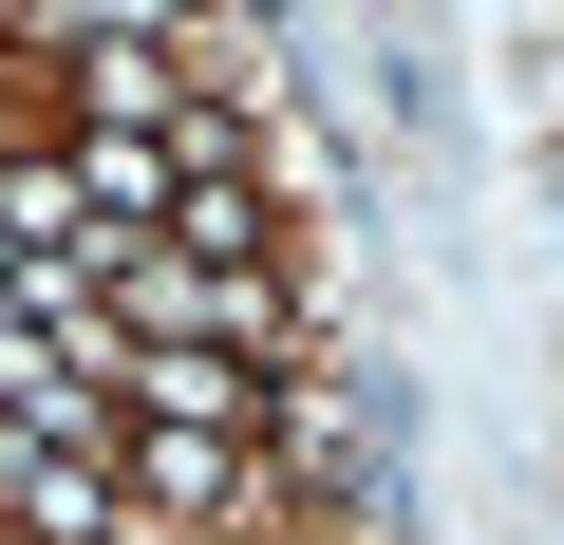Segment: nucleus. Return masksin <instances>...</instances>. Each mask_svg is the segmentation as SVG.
I'll return each mask as SVG.
<instances>
[{
    "label": "nucleus",
    "mask_w": 564,
    "mask_h": 545,
    "mask_svg": "<svg viewBox=\"0 0 564 545\" xmlns=\"http://www.w3.org/2000/svg\"><path fill=\"white\" fill-rule=\"evenodd\" d=\"M263 489L282 508H395V433H377V395L339 377V358H282V414H263Z\"/></svg>",
    "instance_id": "obj_1"
},
{
    "label": "nucleus",
    "mask_w": 564,
    "mask_h": 545,
    "mask_svg": "<svg viewBox=\"0 0 564 545\" xmlns=\"http://www.w3.org/2000/svg\"><path fill=\"white\" fill-rule=\"evenodd\" d=\"M188 113H207L188 39H76V132H170L188 151Z\"/></svg>",
    "instance_id": "obj_2"
},
{
    "label": "nucleus",
    "mask_w": 564,
    "mask_h": 545,
    "mask_svg": "<svg viewBox=\"0 0 564 545\" xmlns=\"http://www.w3.org/2000/svg\"><path fill=\"white\" fill-rule=\"evenodd\" d=\"M151 244H188V263H263V170H170V226Z\"/></svg>",
    "instance_id": "obj_3"
},
{
    "label": "nucleus",
    "mask_w": 564,
    "mask_h": 545,
    "mask_svg": "<svg viewBox=\"0 0 564 545\" xmlns=\"http://www.w3.org/2000/svg\"><path fill=\"white\" fill-rule=\"evenodd\" d=\"M57 170L95 188V226H170V132H76Z\"/></svg>",
    "instance_id": "obj_4"
},
{
    "label": "nucleus",
    "mask_w": 564,
    "mask_h": 545,
    "mask_svg": "<svg viewBox=\"0 0 564 545\" xmlns=\"http://www.w3.org/2000/svg\"><path fill=\"white\" fill-rule=\"evenodd\" d=\"M20 39H57V57H76V39H207V0H39Z\"/></svg>",
    "instance_id": "obj_5"
}]
</instances>
